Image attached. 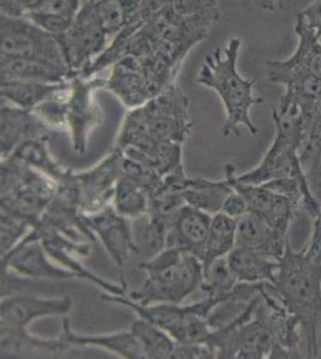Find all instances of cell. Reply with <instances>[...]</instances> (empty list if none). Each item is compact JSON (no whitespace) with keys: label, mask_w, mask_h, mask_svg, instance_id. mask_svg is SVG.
<instances>
[{"label":"cell","mask_w":321,"mask_h":359,"mask_svg":"<svg viewBox=\"0 0 321 359\" xmlns=\"http://www.w3.org/2000/svg\"><path fill=\"white\" fill-rule=\"evenodd\" d=\"M276 286L290 313L301 323L307 341V355L317 357V326L321 315V266L306 257L305 250L295 252L290 240L276 274Z\"/></svg>","instance_id":"5"},{"label":"cell","mask_w":321,"mask_h":359,"mask_svg":"<svg viewBox=\"0 0 321 359\" xmlns=\"http://www.w3.org/2000/svg\"><path fill=\"white\" fill-rule=\"evenodd\" d=\"M263 186L273 192L287 196L289 199H291L299 208H302L305 193H303L301 182L295 177L271 180L263 184Z\"/></svg>","instance_id":"32"},{"label":"cell","mask_w":321,"mask_h":359,"mask_svg":"<svg viewBox=\"0 0 321 359\" xmlns=\"http://www.w3.org/2000/svg\"><path fill=\"white\" fill-rule=\"evenodd\" d=\"M228 262L239 283L268 282L275 284L280 262L264 257L253 249L235 245L228 254Z\"/></svg>","instance_id":"21"},{"label":"cell","mask_w":321,"mask_h":359,"mask_svg":"<svg viewBox=\"0 0 321 359\" xmlns=\"http://www.w3.org/2000/svg\"><path fill=\"white\" fill-rule=\"evenodd\" d=\"M216 358L215 352L207 343H178L175 346L173 359H212Z\"/></svg>","instance_id":"34"},{"label":"cell","mask_w":321,"mask_h":359,"mask_svg":"<svg viewBox=\"0 0 321 359\" xmlns=\"http://www.w3.org/2000/svg\"><path fill=\"white\" fill-rule=\"evenodd\" d=\"M297 16L302 18L307 28L320 40L321 39V0H313Z\"/></svg>","instance_id":"36"},{"label":"cell","mask_w":321,"mask_h":359,"mask_svg":"<svg viewBox=\"0 0 321 359\" xmlns=\"http://www.w3.org/2000/svg\"><path fill=\"white\" fill-rule=\"evenodd\" d=\"M48 140L49 138L34 139L20 144L10 157L20 159L60 184L71 175L72 170L54 159L49 151Z\"/></svg>","instance_id":"24"},{"label":"cell","mask_w":321,"mask_h":359,"mask_svg":"<svg viewBox=\"0 0 321 359\" xmlns=\"http://www.w3.org/2000/svg\"><path fill=\"white\" fill-rule=\"evenodd\" d=\"M313 219V233L303 250L306 257L321 266V208Z\"/></svg>","instance_id":"35"},{"label":"cell","mask_w":321,"mask_h":359,"mask_svg":"<svg viewBox=\"0 0 321 359\" xmlns=\"http://www.w3.org/2000/svg\"><path fill=\"white\" fill-rule=\"evenodd\" d=\"M256 8H261L265 13H273L282 5V0H252Z\"/></svg>","instance_id":"38"},{"label":"cell","mask_w":321,"mask_h":359,"mask_svg":"<svg viewBox=\"0 0 321 359\" xmlns=\"http://www.w3.org/2000/svg\"><path fill=\"white\" fill-rule=\"evenodd\" d=\"M142 345L147 359H173L176 341L167 332L138 318L130 327Z\"/></svg>","instance_id":"29"},{"label":"cell","mask_w":321,"mask_h":359,"mask_svg":"<svg viewBox=\"0 0 321 359\" xmlns=\"http://www.w3.org/2000/svg\"><path fill=\"white\" fill-rule=\"evenodd\" d=\"M71 72L77 77L101 55L112 41L98 20L93 3L86 1L72 25L57 36Z\"/></svg>","instance_id":"12"},{"label":"cell","mask_w":321,"mask_h":359,"mask_svg":"<svg viewBox=\"0 0 321 359\" xmlns=\"http://www.w3.org/2000/svg\"><path fill=\"white\" fill-rule=\"evenodd\" d=\"M273 121L276 135L261 163L254 169L236 175L242 184H263L271 180L295 177L301 182L305 198L302 208L314 217L320 210L321 203L314 196L300 159V149L305 139V118L301 108L290 106L283 111L275 109Z\"/></svg>","instance_id":"4"},{"label":"cell","mask_w":321,"mask_h":359,"mask_svg":"<svg viewBox=\"0 0 321 359\" xmlns=\"http://www.w3.org/2000/svg\"><path fill=\"white\" fill-rule=\"evenodd\" d=\"M139 267L147 272V279L129 297L144 306L154 303L181 304L200 289L203 282V262L183 249L164 248Z\"/></svg>","instance_id":"6"},{"label":"cell","mask_w":321,"mask_h":359,"mask_svg":"<svg viewBox=\"0 0 321 359\" xmlns=\"http://www.w3.org/2000/svg\"><path fill=\"white\" fill-rule=\"evenodd\" d=\"M303 118H305V121H315V123H321V95L314 102L308 114L303 115Z\"/></svg>","instance_id":"39"},{"label":"cell","mask_w":321,"mask_h":359,"mask_svg":"<svg viewBox=\"0 0 321 359\" xmlns=\"http://www.w3.org/2000/svg\"><path fill=\"white\" fill-rule=\"evenodd\" d=\"M1 81H29V82L61 84L76 77L69 69L46 62L1 57Z\"/></svg>","instance_id":"22"},{"label":"cell","mask_w":321,"mask_h":359,"mask_svg":"<svg viewBox=\"0 0 321 359\" xmlns=\"http://www.w3.org/2000/svg\"><path fill=\"white\" fill-rule=\"evenodd\" d=\"M11 271L30 279H76L77 274L49 257L40 238L30 230L10 252L1 255V276Z\"/></svg>","instance_id":"14"},{"label":"cell","mask_w":321,"mask_h":359,"mask_svg":"<svg viewBox=\"0 0 321 359\" xmlns=\"http://www.w3.org/2000/svg\"><path fill=\"white\" fill-rule=\"evenodd\" d=\"M107 78H84L81 76L71 79L66 131L69 132L72 149L78 155H84L89 143L90 133L101 123L103 113L95 101V93L106 89Z\"/></svg>","instance_id":"13"},{"label":"cell","mask_w":321,"mask_h":359,"mask_svg":"<svg viewBox=\"0 0 321 359\" xmlns=\"http://www.w3.org/2000/svg\"><path fill=\"white\" fill-rule=\"evenodd\" d=\"M190 102L178 84L130 109L122 121L115 147L145 150L155 144H185L193 130Z\"/></svg>","instance_id":"2"},{"label":"cell","mask_w":321,"mask_h":359,"mask_svg":"<svg viewBox=\"0 0 321 359\" xmlns=\"http://www.w3.org/2000/svg\"><path fill=\"white\" fill-rule=\"evenodd\" d=\"M264 283V282H263ZM261 283V286H263ZM259 294L232 321L214 330L207 344L220 359H287L268 323L264 298Z\"/></svg>","instance_id":"7"},{"label":"cell","mask_w":321,"mask_h":359,"mask_svg":"<svg viewBox=\"0 0 321 359\" xmlns=\"http://www.w3.org/2000/svg\"><path fill=\"white\" fill-rule=\"evenodd\" d=\"M64 84V83H61ZM61 84L29 82V81H1L0 95L1 102L34 111L39 104L60 88Z\"/></svg>","instance_id":"25"},{"label":"cell","mask_w":321,"mask_h":359,"mask_svg":"<svg viewBox=\"0 0 321 359\" xmlns=\"http://www.w3.org/2000/svg\"><path fill=\"white\" fill-rule=\"evenodd\" d=\"M224 215L239 219L240 217L244 216L248 211L247 203L244 201V196H241L240 193L236 192L235 189L232 191L227 199L224 201L223 208L222 211Z\"/></svg>","instance_id":"37"},{"label":"cell","mask_w":321,"mask_h":359,"mask_svg":"<svg viewBox=\"0 0 321 359\" xmlns=\"http://www.w3.org/2000/svg\"><path fill=\"white\" fill-rule=\"evenodd\" d=\"M48 0H0L1 15L17 18H29L40 11Z\"/></svg>","instance_id":"33"},{"label":"cell","mask_w":321,"mask_h":359,"mask_svg":"<svg viewBox=\"0 0 321 359\" xmlns=\"http://www.w3.org/2000/svg\"><path fill=\"white\" fill-rule=\"evenodd\" d=\"M236 228L237 219L223 212L212 216L203 257L204 269L217 259L228 257V254L235 248Z\"/></svg>","instance_id":"27"},{"label":"cell","mask_w":321,"mask_h":359,"mask_svg":"<svg viewBox=\"0 0 321 359\" xmlns=\"http://www.w3.org/2000/svg\"><path fill=\"white\" fill-rule=\"evenodd\" d=\"M299 42L291 57L266 62L268 82L284 86V95L297 101H313L321 95V42L302 21L295 22Z\"/></svg>","instance_id":"9"},{"label":"cell","mask_w":321,"mask_h":359,"mask_svg":"<svg viewBox=\"0 0 321 359\" xmlns=\"http://www.w3.org/2000/svg\"><path fill=\"white\" fill-rule=\"evenodd\" d=\"M232 191L234 188L227 179L211 181L200 177H186L181 184V193L185 203L211 216L222 211L224 201Z\"/></svg>","instance_id":"23"},{"label":"cell","mask_w":321,"mask_h":359,"mask_svg":"<svg viewBox=\"0 0 321 359\" xmlns=\"http://www.w3.org/2000/svg\"><path fill=\"white\" fill-rule=\"evenodd\" d=\"M240 49V39L230 37L227 43L217 46L205 57L197 76V82L214 90L223 103L225 123L221 128L223 137H239L240 126L246 127L251 135L259 131L251 118V109L264 100L254 95V82L239 72Z\"/></svg>","instance_id":"3"},{"label":"cell","mask_w":321,"mask_h":359,"mask_svg":"<svg viewBox=\"0 0 321 359\" xmlns=\"http://www.w3.org/2000/svg\"><path fill=\"white\" fill-rule=\"evenodd\" d=\"M150 196L145 188L132 179L122 174L119 179L112 205L117 212L126 218H138L147 216Z\"/></svg>","instance_id":"28"},{"label":"cell","mask_w":321,"mask_h":359,"mask_svg":"<svg viewBox=\"0 0 321 359\" xmlns=\"http://www.w3.org/2000/svg\"><path fill=\"white\" fill-rule=\"evenodd\" d=\"M72 299L69 296L47 298L30 294L4 296L0 303V357L59 358L74 347L64 339H41L30 334L29 326L41 318L69 316Z\"/></svg>","instance_id":"1"},{"label":"cell","mask_w":321,"mask_h":359,"mask_svg":"<svg viewBox=\"0 0 321 359\" xmlns=\"http://www.w3.org/2000/svg\"><path fill=\"white\" fill-rule=\"evenodd\" d=\"M227 257L217 259L204 269V278L200 290L207 296H225L237 284Z\"/></svg>","instance_id":"30"},{"label":"cell","mask_w":321,"mask_h":359,"mask_svg":"<svg viewBox=\"0 0 321 359\" xmlns=\"http://www.w3.org/2000/svg\"><path fill=\"white\" fill-rule=\"evenodd\" d=\"M1 211L35 226L57 196L59 184L15 157L1 159Z\"/></svg>","instance_id":"8"},{"label":"cell","mask_w":321,"mask_h":359,"mask_svg":"<svg viewBox=\"0 0 321 359\" xmlns=\"http://www.w3.org/2000/svg\"><path fill=\"white\" fill-rule=\"evenodd\" d=\"M60 337L72 347H100L122 358L147 359L142 345L131 330L110 334H77L71 328L69 316H64Z\"/></svg>","instance_id":"20"},{"label":"cell","mask_w":321,"mask_h":359,"mask_svg":"<svg viewBox=\"0 0 321 359\" xmlns=\"http://www.w3.org/2000/svg\"><path fill=\"white\" fill-rule=\"evenodd\" d=\"M1 255L10 252L33 229L20 217L1 211Z\"/></svg>","instance_id":"31"},{"label":"cell","mask_w":321,"mask_h":359,"mask_svg":"<svg viewBox=\"0 0 321 359\" xmlns=\"http://www.w3.org/2000/svg\"><path fill=\"white\" fill-rule=\"evenodd\" d=\"M288 241V233L273 228L254 213L247 212L237 219L236 245L247 247L280 262Z\"/></svg>","instance_id":"19"},{"label":"cell","mask_w":321,"mask_h":359,"mask_svg":"<svg viewBox=\"0 0 321 359\" xmlns=\"http://www.w3.org/2000/svg\"><path fill=\"white\" fill-rule=\"evenodd\" d=\"M84 218L117 265H125L131 254L139 253L138 245L134 242L130 218L117 212L113 205H108L98 212L84 215Z\"/></svg>","instance_id":"16"},{"label":"cell","mask_w":321,"mask_h":359,"mask_svg":"<svg viewBox=\"0 0 321 359\" xmlns=\"http://www.w3.org/2000/svg\"><path fill=\"white\" fill-rule=\"evenodd\" d=\"M86 1H89V3H94V1H98V0H86Z\"/></svg>","instance_id":"40"},{"label":"cell","mask_w":321,"mask_h":359,"mask_svg":"<svg viewBox=\"0 0 321 359\" xmlns=\"http://www.w3.org/2000/svg\"><path fill=\"white\" fill-rule=\"evenodd\" d=\"M0 154L8 158L20 144L34 139L49 138L52 130L34 111L1 102Z\"/></svg>","instance_id":"18"},{"label":"cell","mask_w":321,"mask_h":359,"mask_svg":"<svg viewBox=\"0 0 321 359\" xmlns=\"http://www.w3.org/2000/svg\"><path fill=\"white\" fill-rule=\"evenodd\" d=\"M124 154L117 147L96 165L71 175L59 186L65 187L78 210L84 215L98 212L113 201L114 192L122 175Z\"/></svg>","instance_id":"11"},{"label":"cell","mask_w":321,"mask_h":359,"mask_svg":"<svg viewBox=\"0 0 321 359\" xmlns=\"http://www.w3.org/2000/svg\"><path fill=\"white\" fill-rule=\"evenodd\" d=\"M86 0H48L40 11L27 18L59 36L72 25Z\"/></svg>","instance_id":"26"},{"label":"cell","mask_w":321,"mask_h":359,"mask_svg":"<svg viewBox=\"0 0 321 359\" xmlns=\"http://www.w3.org/2000/svg\"><path fill=\"white\" fill-rule=\"evenodd\" d=\"M224 170L229 184L244 196L249 212L261 217L273 228L288 233L294 216L300 208L291 199L270 191L263 184H242L237 181L232 164H227Z\"/></svg>","instance_id":"15"},{"label":"cell","mask_w":321,"mask_h":359,"mask_svg":"<svg viewBox=\"0 0 321 359\" xmlns=\"http://www.w3.org/2000/svg\"><path fill=\"white\" fill-rule=\"evenodd\" d=\"M212 216L185 204L169 219L166 248H179L195 254L203 262Z\"/></svg>","instance_id":"17"},{"label":"cell","mask_w":321,"mask_h":359,"mask_svg":"<svg viewBox=\"0 0 321 359\" xmlns=\"http://www.w3.org/2000/svg\"><path fill=\"white\" fill-rule=\"evenodd\" d=\"M0 57L25 59L69 69L59 39L30 20L0 15Z\"/></svg>","instance_id":"10"}]
</instances>
